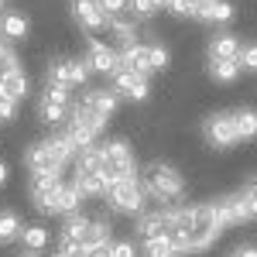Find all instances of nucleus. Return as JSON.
Returning <instances> with one entry per match:
<instances>
[{
  "label": "nucleus",
  "mask_w": 257,
  "mask_h": 257,
  "mask_svg": "<svg viewBox=\"0 0 257 257\" xmlns=\"http://www.w3.org/2000/svg\"><path fill=\"white\" fill-rule=\"evenodd\" d=\"M223 230L216 226V216L209 209V202L199 206H172L168 209V230L165 237H172L178 254H199L206 247H213V240Z\"/></svg>",
  "instance_id": "1"
},
{
  "label": "nucleus",
  "mask_w": 257,
  "mask_h": 257,
  "mask_svg": "<svg viewBox=\"0 0 257 257\" xmlns=\"http://www.w3.org/2000/svg\"><path fill=\"white\" fill-rule=\"evenodd\" d=\"M79 155L96 168L99 175L106 178V185H110V182H120V178H134L138 175L134 151H131L127 141H120V138L103 141V144H96V148H86V151H79Z\"/></svg>",
  "instance_id": "2"
},
{
  "label": "nucleus",
  "mask_w": 257,
  "mask_h": 257,
  "mask_svg": "<svg viewBox=\"0 0 257 257\" xmlns=\"http://www.w3.org/2000/svg\"><path fill=\"white\" fill-rule=\"evenodd\" d=\"M76 144L65 138V134H52V138L38 141L35 148H28L24 155V165L31 175H62V168L76 158Z\"/></svg>",
  "instance_id": "3"
},
{
  "label": "nucleus",
  "mask_w": 257,
  "mask_h": 257,
  "mask_svg": "<svg viewBox=\"0 0 257 257\" xmlns=\"http://www.w3.org/2000/svg\"><path fill=\"white\" fill-rule=\"evenodd\" d=\"M141 185H144L148 196L158 199V202H182L185 199V178L168 161H151L144 168V175H141Z\"/></svg>",
  "instance_id": "4"
},
{
  "label": "nucleus",
  "mask_w": 257,
  "mask_h": 257,
  "mask_svg": "<svg viewBox=\"0 0 257 257\" xmlns=\"http://www.w3.org/2000/svg\"><path fill=\"white\" fill-rule=\"evenodd\" d=\"M62 240L76 243L82 254L89 257L96 247H106V243H110V226H106L103 219L86 216V213H69L65 226H62Z\"/></svg>",
  "instance_id": "5"
},
{
  "label": "nucleus",
  "mask_w": 257,
  "mask_h": 257,
  "mask_svg": "<svg viewBox=\"0 0 257 257\" xmlns=\"http://www.w3.org/2000/svg\"><path fill=\"white\" fill-rule=\"evenodd\" d=\"M117 59H120V69H127V72H138V76H151V72H161V69H168V62H172V52L165 48V45H127V48H117Z\"/></svg>",
  "instance_id": "6"
},
{
  "label": "nucleus",
  "mask_w": 257,
  "mask_h": 257,
  "mask_svg": "<svg viewBox=\"0 0 257 257\" xmlns=\"http://www.w3.org/2000/svg\"><path fill=\"white\" fill-rule=\"evenodd\" d=\"M106 209H113V213H123V216H141L144 213V202H148V192H144V185H141V178H120V182H110L106 185Z\"/></svg>",
  "instance_id": "7"
},
{
  "label": "nucleus",
  "mask_w": 257,
  "mask_h": 257,
  "mask_svg": "<svg viewBox=\"0 0 257 257\" xmlns=\"http://www.w3.org/2000/svg\"><path fill=\"white\" fill-rule=\"evenodd\" d=\"M209 209H213V216H216L219 230H230V226H240V223L254 219L250 206H247V199L240 196V192H230V196L213 199V202H209Z\"/></svg>",
  "instance_id": "8"
},
{
  "label": "nucleus",
  "mask_w": 257,
  "mask_h": 257,
  "mask_svg": "<svg viewBox=\"0 0 257 257\" xmlns=\"http://www.w3.org/2000/svg\"><path fill=\"white\" fill-rule=\"evenodd\" d=\"M69 86H45V93H41V103H38V117L41 123H48V127H59L69 120Z\"/></svg>",
  "instance_id": "9"
},
{
  "label": "nucleus",
  "mask_w": 257,
  "mask_h": 257,
  "mask_svg": "<svg viewBox=\"0 0 257 257\" xmlns=\"http://www.w3.org/2000/svg\"><path fill=\"white\" fill-rule=\"evenodd\" d=\"M62 185H65L62 175H31V202L38 213L55 216V199H59Z\"/></svg>",
  "instance_id": "10"
},
{
  "label": "nucleus",
  "mask_w": 257,
  "mask_h": 257,
  "mask_svg": "<svg viewBox=\"0 0 257 257\" xmlns=\"http://www.w3.org/2000/svg\"><path fill=\"white\" fill-rule=\"evenodd\" d=\"M202 131H206V141H209L213 148H233V144H240L237 127H233V110H223V113L206 117Z\"/></svg>",
  "instance_id": "11"
},
{
  "label": "nucleus",
  "mask_w": 257,
  "mask_h": 257,
  "mask_svg": "<svg viewBox=\"0 0 257 257\" xmlns=\"http://www.w3.org/2000/svg\"><path fill=\"white\" fill-rule=\"evenodd\" d=\"M82 59L89 62V69L93 72H99V76H113L120 69V59H117V48H110L106 41L99 38H89L86 41V55Z\"/></svg>",
  "instance_id": "12"
},
{
  "label": "nucleus",
  "mask_w": 257,
  "mask_h": 257,
  "mask_svg": "<svg viewBox=\"0 0 257 257\" xmlns=\"http://www.w3.org/2000/svg\"><path fill=\"white\" fill-rule=\"evenodd\" d=\"M113 93H117V96L134 99V103H144V99L151 96V86H148V79L138 76V72L117 69V72H113Z\"/></svg>",
  "instance_id": "13"
},
{
  "label": "nucleus",
  "mask_w": 257,
  "mask_h": 257,
  "mask_svg": "<svg viewBox=\"0 0 257 257\" xmlns=\"http://www.w3.org/2000/svg\"><path fill=\"white\" fill-rule=\"evenodd\" d=\"M72 185L79 189V196L82 199H89V196H103L106 192V178L99 175L96 168L89 165V161L79 155V161H76V175H72Z\"/></svg>",
  "instance_id": "14"
},
{
  "label": "nucleus",
  "mask_w": 257,
  "mask_h": 257,
  "mask_svg": "<svg viewBox=\"0 0 257 257\" xmlns=\"http://www.w3.org/2000/svg\"><path fill=\"white\" fill-rule=\"evenodd\" d=\"M72 18H76V24H79L82 31H89V35H96V31H103V28L110 24V18L103 14V7H99L96 0H72Z\"/></svg>",
  "instance_id": "15"
},
{
  "label": "nucleus",
  "mask_w": 257,
  "mask_h": 257,
  "mask_svg": "<svg viewBox=\"0 0 257 257\" xmlns=\"http://www.w3.org/2000/svg\"><path fill=\"white\" fill-rule=\"evenodd\" d=\"M79 103L86 106V110H93L96 117L110 120L113 113H117V106H120V96H117V93H110V89H89Z\"/></svg>",
  "instance_id": "16"
},
{
  "label": "nucleus",
  "mask_w": 257,
  "mask_h": 257,
  "mask_svg": "<svg viewBox=\"0 0 257 257\" xmlns=\"http://www.w3.org/2000/svg\"><path fill=\"white\" fill-rule=\"evenodd\" d=\"M168 230V209H155V213H141L134 223L138 240H151V237H165Z\"/></svg>",
  "instance_id": "17"
},
{
  "label": "nucleus",
  "mask_w": 257,
  "mask_h": 257,
  "mask_svg": "<svg viewBox=\"0 0 257 257\" xmlns=\"http://www.w3.org/2000/svg\"><path fill=\"white\" fill-rule=\"evenodd\" d=\"M31 31V21L18 14V11H4L0 14V38L4 41H24Z\"/></svg>",
  "instance_id": "18"
},
{
  "label": "nucleus",
  "mask_w": 257,
  "mask_h": 257,
  "mask_svg": "<svg viewBox=\"0 0 257 257\" xmlns=\"http://www.w3.org/2000/svg\"><path fill=\"white\" fill-rule=\"evenodd\" d=\"M0 89L14 99V103H21V99L31 93V79H28V72L18 65V69H7V72L0 76Z\"/></svg>",
  "instance_id": "19"
},
{
  "label": "nucleus",
  "mask_w": 257,
  "mask_h": 257,
  "mask_svg": "<svg viewBox=\"0 0 257 257\" xmlns=\"http://www.w3.org/2000/svg\"><path fill=\"white\" fill-rule=\"evenodd\" d=\"M237 55H240L237 35H216V38H209V62H237Z\"/></svg>",
  "instance_id": "20"
},
{
  "label": "nucleus",
  "mask_w": 257,
  "mask_h": 257,
  "mask_svg": "<svg viewBox=\"0 0 257 257\" xmlns=\"http://www.w3.org/2000/svg\"><path fill=\"white\" fill-rule=\"evenodd\" d=\"M233 4L230 0H209L202 11H199V18L196 21H209V24H230L233 21Z\"/></svg>",
  "instance_id": "21"
},
{
  "label": "nucleus",
  "mask_w": 257,
  "mask_h": 257,
  "mask_svg": "<svg viewBox=\"0 0 257 257\" xmlns=\"http://www.w3.org/2000/svg\"><path fill=\"white\" fill-rule=\"evenodd\" d=\"M233 127H237V141H254L257 138V110H233Z\"/></svg>",
  "instance_id": "22"
},
{
  "label": "nucleus",
  "mask_w": 257,
  "mask_h": 257,
  "mask_svg": "<svg viewBox=\"0 0 257 257\" xmlns=\"http://www.w3.org/2000/svg\"><path fill=\"white\" fill-rule=\"evenodd\" d=\"M21 230H24V223L14 209H0V243H11V240L21 237Z\"/></svg>",
  "instance_id": "23"
},
{
  "label": "nucleus",
  "mask_w": 257,
  "mask_h": 257,
  "mask_svg": "<svg viewBox=\"0 0 257 257\" xmlns=\"http://www.w3.org/2000/svg\"><path fill=\"white\" fill-rule=\"evenodd\" d=\"M18 240L24 243V250L38 254V250H45V247H48V230H45V226H24Z\"/></svg>",
  "instance_id": "24"
},
{
  "label": "nucleus",
  "mask_w": 257,
  "mask_h": 257,
  "mask_svg": "<svg viewBox=\"0 0 257 257\" xmlns=\"http://www.w3.org/2000/svg\"><path fill=\"white\" fill-rule=\"evenodd\" d=\"M141 243H144V257H178V247L172 243V237H151Z\"/></svg>",
  "instance_id": "25"
},
{
  "label": "nucleus",
  "mask_w": 257,
  "mask_h": 257,
  "mask_svg": "<svg viewBox=\"0 0 257 257\" xmlns=\"http://www.w3.org/2000/svg\"><path fill=\"white\" fill-rule=\"evenodd\" d=\"M110 31H113V38H117L120 48H127V45H134L138 41V28L131 24V21H123V18H110V24H106Z\"/></svg>",
  "instance_id": "26"
},
{
  "label": "nucleus",
  "mask_w": 257,
  "mask_h": 257,
  "mask_svg": "<svg viewBox=\"0 0 257 257\" xmlns=\"http://www.w3.org/2000/svg\"><path fill=\"white\" fill-rule=\"evenodd\" d=\"M209 76H213V82H237L240 65L237 62H209Z\"/></svg>",
  "instance_id": "27"
},
{
  "label": "nucleus",
  "mask_w": 257,
  "mask_h": 257,
  "mask_svg": "<svg viewBox=\"0 0 257 257\" xmlns=\"http://www.w3.org/2000/svg\"><path fill=\"white\" fill-rule=\"evenodd\" d=\"M127 11H131V18H138V21H151L158 14L151 0H127Z\"/></svg>",
  "instance_id": "28"
},
{
  "label": "nucleus",
  "mask_w": 257,
  "mask_h": 257,
  "mask_svg": "<svg viewBox=\"0 0 257 257\" xmlns=\"http://www.w3.org/2000/svg\"><path fill=\"white\" fill-rule=\"evenodd\" d=\"M240 72H257V45H240V55H237Z\"/></svg>",
  "instance_id": "29"
},
{
  "label": "nucleus",
  "mask_w": 257,
  "mask_h": 257,
  "mask_svg": "<svg viewBox=\"0 0 257 257\" xmlns=\"http://www.w3.org/2000/svg\"><path fill=\"white\" fill-rule=\"evenodd\" d=\"M110 257H138L134 240H110Z\"/></svg>",
  "instance_id": "30"
},
{
  "label": "nucleus",
  "mask_w": 257,
  "mask_h": 257,
  "mask_svg": "<svg viewBox=\"0 0 257 257\" xmlns=\"http://www.w3.org/2000/svg\"><path fill=\"white\" fill-rule=\"evenodd\" d=\"M14 117H18V103L0 89V123H11Z\"/></svg>",
  "instance_id": "31"
},
{
  "label": "nucleus",
  "mask_w": 257,
  "mask_h": 257,
  "mask_svg": "<svg viewBox=\"0 0 257 257\" xmlns=\"http://www.w3.org/2000/svg\"><path fill=\"white\" fill-rule=\"evenodd\" d=\"M7 69H18V55L7 48V41L0 38V76H4Z\"/></svg>",
  "instance_id": "32"
},
{
  "label": "nucleus",
  "mask_w": 257,
  "mask_h": 257,
  "mask_svg": "<svg viewBox=\"0 0 257 257\" xmlns=\"http://www.w3.org/2000/svg\"><path fill=\"white\" fill-rule=\"evenodd\" d=\"M240 196L247 199V206H250V213H254V219H257V178H247V185L240 189Z\"/></svg>",
  "instance_id": "33"
},
{
  "label": "nucleus",
  "mask_w": 257,
  "mask_h": 257,
  "mask_svg": "<svg viewBox=\"0 0 257 257\" xmlns=\"http://www.w3.org/2000/svg\"><path fill=\"white\" fill-rule=\"evenodd\" d=\"M99 7H103V14L106 18H120L123 11H127V0H96Z\"/></svg>",
  "instance_id": "34"
},
{
  "label": "nucleus",
  "mask_w": 257,
  "mask_h": 257,
  "mask_svg": "<svg viewBox=\"0 0 257 257\" xmlns=\"http://www.w3.org/2000/svg\"><path fill=\"white\" fill-rule=\"evenodd\" d=\"M230 257H257V247H254V243H243V247H237Z\"/></svg>",
  "instance_id": "35"
},
{
  "label": "nucleus",
  "mask_w": 257,
  "mask_h": 257,
  "mask_svg": "<svg viewBox=\"0 0 257 257\" xmlns=\"http://www.w3.org/2000/svg\"><path fill=\"white\" fill-rule=\"evenodd\" d=\"M7 178H11V168H7V161H0V189L7 185Z\"/></svg>",
  "instance_id": "36"
},
{
  "label": "nucleus",
  "mask_w": 257,
  "mask_h": 257,
  "mask_svg": "<svg viewBox=\"0 0 257 257\" xmlns=\"http://www.w3.org/2000/svg\"><path fill=\"white\" fill-rule=\"evenodd\" d=\"M155 4V11H168V0H151Z\"/></svg>",
  "instance_id": "37"
},
{
  "label": "nucleus",
  "mask_w": 257,
  "mask_h": 257,
  "mask_svg": "<svg viewBox=\"0 0 257 257\" xmlns=\"http://www.w3.org/2000/svg\"><path fill=\"white\" fill-rule=\"evenodd\" d=\"M24 257H38V254H24Z\"/></svg>",
  "instance_id": "38"
},
{
  "label": "nucleus",
  "mask_w": 257,
  "mask_h": 257,
  "mask_svg": "<svg viewBox=\"0 0 257 257\" xmlns=\"http://www.w3.org/2000/svg\"><path fill=\"white\" fill-rule=\"evenodd\" d=\"M0 4H4V0H0Z\"/></svg>",
  "instance_id": "39"
}]
</instances>
